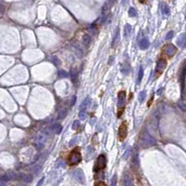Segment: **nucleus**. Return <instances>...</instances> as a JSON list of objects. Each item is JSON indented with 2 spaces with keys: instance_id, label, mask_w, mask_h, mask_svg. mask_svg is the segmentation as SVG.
I'll return each instance as SVG.
<instances>
[{
  "instance_id": "obj_29",
  "label": "nucleus",
  "mask_w": 186,
  "mask_h": 186,
  "mask_svg": "<svg viewBox=\"0 0 186 186\" xmlns=\"http://www.w3.org/2000/svg\"><path fill=\"white\" fill-rule=\"evenodd\" d=\"M115 177H117V176L114 175L113 179H112V185H115V184H117V183H115Z\"/></svg>"
},
{
  "instance_id": "obj_13",
  "label": "nucleus",
  "mask_w": 186,
  "mask_h": 186,
  "mask_svg": "<svg viewBox=\"0 0 186 186\" xmlns=\"http://www.w3.org/2000/svg\"><path fill=\"white\" fill-rule=\"evenodd\" d=\"M52 129L55 131L56 134H60L61 132V130H63V127H61V126L60 125V124H55V125L52 127Z\"/></svg>"
},
{
  "instance_id": "obj_8",
  "label": "nucleus",
  "mask_w": 186,
  "mask_h": 186,
  "mask_svg": "<svg viewBox=\"0 0 186 186\" xmlns=\"http://www.w3.org/2000/svg\"><path fill=\"white\" fill-rule=\"evenodd\" d=\"M74 177H76V179L79 181L80 183H83L85 181V175H84V173L82 172V170H80V169L74 171Z\"/></svg>"
},
{
  "instance_id": "obj_31",
  "label": "nucleus",
  "mask_w": 186,
  "mask_h": 186,
  "mask_svg": "<svg viewBox=\"0 0 186 186\" xmlns=\"http://www.w3.org/2000/svg\"><path fill=\"white\" fill-rule=\"evenodd\" d=\"M161 92H162V89H160L158 90V91H157V94L159 95V94H161Z\"/></svg>"
},
{
  "instance_id": "obj_6",
  "label": "nucleus",
  "mask_w": 186,
  "mask_h": 186,
  "mask_svg": "<svg viewBox=\"0 0 186 186\" xmlns=\"http://www.w3.org/2000/svg\"><path fill=\"white\" fill-rule=\"evenodd\" d=\"M126 97H127V92L125 90H121V91L118 92L117 95V105H118V108H122L125 105V101H126Z\"/></svg>"
},
{
  "instance_id": "obj_11",
  "label": "nucleus",
  "mask_w": 186,
  "mask_h": 186,
  "mask_svg": "<svg viewBox=\"0 0 186 186\" xmlns=\"http://www.w3.org/2000/svg\"><path fill=\"white\" fill-rule=\"evenodd\" d=\"M178 45H179L180 47L181 48H184L185 45H186V38H185V34H181L179 38H178V41H177Z\"/></svg>"
},
{
  "instance_id": "obj_15",
  "label": "nucleus",
  "mask_w": 186,
  "mask_h": 186,
  "mask_svg": "<svg viewBox=\"0 0 186 186\" xmlns=\"http://www.w3.org/2000/svg\"><path fill=\"white\" fill-rule=\"evenodd\" d=\"M142 76H143V69L142 67L140 68V71H139V74H138V79H137V83L140 84V81L142 79Z\"/></svg>"
},
{
  "instance_id": "obj_3",
  "label": "nucleus",
  "mask_w": 186,
  "mask_h": 186,
  "mask_svg": "<svg viewBox=\"0 0 186 186\" xmlns=\"http://www.w3.org/2000/svg\"><path fill=\"white\" fill-rule=\"evenodd\" d=\"M166 67H167V61H166V59L161 58V59H159V61H157V63H156V67H155L156 76H158L159 74H162L165 71Z\"/></svg>"
},
{
  "instance_id": "obj_7",
  "label": "nucleus",
  "mask_w": 186,
  "mask_h": 186,
  "mask_svg": "<svg viewBox=\"0 0 186 186\" xmlns=\"http://www.w3.org/2000/svg\"><path fill=\"white\" fill-rule=\"evenodd\" d=\"M177 48L174 46L173 44H168V46L166 47V48H165V52H166V54L169 57V58H171L175 55V53L177 52Z\"/></svg>"
},
{
  "instance_id": "obj_1",
  "label": "nucleus",
  "mask_w": 186,
  "mask_h": 186,
  "mask_svg": "<svg viewBox=\"0 0 186 186\" xmlns=\"http://www.w3.org/2000/svg\"><path fill=\"white\" fill-rule=\"evenodd\" d=\"M82 161V155L80 153L79 148L76 147L70 153L68 156V164L70 166H76Z\"/></svg>"
},
{
  "instance_id": "obj_22",
  "label": "nucleus",
  "mask_w": 186,
  "mask_h": 186,
  "mask_svg": "<svg viewBox=\"0 0 186 186\" xmlns=\"http://www.w3.org/2000/svg\"><path fill=\"white\" fill-rule=\"evenodd\" d=\"M79 126H80L79 120H76V121H74V122L73 123V129H78V127H79Z\"/></svg>"
},
{
  "instance_id": "obj_16",
  "label": "nucleus",
  "mask_w": 186,
  "mask_h": 186,
  "mask_svg": "<svg viewBox=\"0 0 186 186\" xmlns=\"http://www.w3.org/2000/svg\"><path fill=\"white\" fill-rule=\"evenodd\" d=\"M90 102V101H89V98L88 97V98H86L85 99V101L81 103V106H80V109H86L87 108V106H88V104Z\"/></svg>"
},
{
  "instance_id": "obj_5",
  "label": "nucleus",
  "mask_w": 186,
  "mask_h": 186,
  "mask_svg": "<svg viewBox=\"0 0 186 186\" xmlns=\"http://www.w3.org/2000/svg\"><path fill=\"white\" fill-rule=\"evenodd\" d=\"M155 144V140L153 139L149 134L145 133L142 135V146L143 147H149Z\"/></svg>"
},
{
  "instance_id": "obj_23",
  "label": "nucleus",
  "mask_w": 186,
  "mask_h": 186,
  "mask_svg": "<svg viewBox=\"0 0 186 186\" xmlns=\"http://www.w3.org/2000/svg\"><path fill=\"white\" fill-rule=\"evenodd\" d=\"M118 36H119V34H118V30L115 32V35H114V41L113 43H112V46H114V45L117 43V41L118 40Z\"/></svg>"
},
{
  "instance_id": "obj_12",
  "label": "nucleus",
  "mask_w": 186,
  "mask_h": 186,
  "mask_svg": "<svg viewBox=\"0 0 186 186\" xmlns=\"http://www.w3.org/2000/svg\"><path fill=\"white\" fill-rule=\"evenodd\" d=\"M90 41H91V37H90V35L88 34H85L83 35V43L85 46H89L90 44Z\"/></svg>"
},
{
  "instance_id": "obj_19",
  "label": "nucleus",
  "mask_w": 186,
  "mask_h": 186,
  "mask_svg": "<svg viewBox=\"0 0 186 186\" xmlns=\"http://www.w3.org/2000/svg\"><path fill=\"white\" fill-rule=\"evenodd\" d=\"M79 117L80 119H86L87 117V111L86 109H80V113H79Z\"/></svg>"
},
{
  "instance_id": "obj_26",
  "label": "nucleus",
  "mask_w": 186,
  "mask_h": 186,
  "mask_svg": "<svg viewBox=\"0 0 186 186\" xmlns=\"http://www.w3.org/2000/svg\"><path fill=\"white\" fill-rule=\"evenodd\" d=\"M95 185H98V186H100V185H102V186H106L107 184L105 183H102V181H98V183H95Z\"/></svg>"
},
{
  "instance_id": "obj_4",
  "label": "nucleus",
  "mask_w": 186,
  "mask_h": 186,
  "mask_svg": "<svg viewBox=\"0 0 186 186\" xmlns=\"http://www.w3.org/2000/svg\"><path fill=\"white\" fill-rule=\"evenodd\" d=\"M127 136V125L126 122H123L120 127H119V129H118V137H119V140H124Z\"/></svg>"
},
{
  "instance_id": "obj_24",
  "label": "nucleus",
  "mask_w": 186,
  "mask_h": 186,
  "mask_svg": "<svg viewBox=\"0 0 186 186\" xmlns=\"http://www.w3.org/2000/svg\"><path fill=\"white\" fill-rule=\"evenodd\" d=\"M173 35H174V32H173V31H169V32L168 33V34H167V35H166V39H170V38H172Z\"/></svg>"
},
{
  "instance_id": "obj_30",
  "label": "nucleus",
  "mask_w": 186,
  "mask_h": 186,
  "mask_svg": "<svg viewBox=\"0 0 186 186\" xmlns=\"http://www.w3.org/2000/svg\"><path fill=\"white\" fill-rule=\"evenodd\" d=\"M139 1H140V3H142V4H144V3H146V1H147V0H139Z\"/></svg>"
},
{
  "instance_id": "obj_25",
  "label": "nucleus",
  "mask_w": 186,
  "mask_h": 186,
  "mask_svg": "<svg viewBox=\"0 0 186 186\" xmlns=\"http://www.w3.org/2000/svg\"><path fill=\"white\" fill-rule=\"evenodd\" d=\"M59 74H60V77H67L68 76V74L64 71H61L59 73Z\"/></svg>"
},
{
  "instance_id": "obj_17",
  "label": "nucleus",
  "mask_w": 186,
  "mask_h": 186,
  "mask_svg": "<svg viewBox=\"0 0 186 186\" xmlns=\"http://www.w3.org/2000/svg\"><path fill=\"white\" fill-rule=\"evenodd\" d=\"M130 32H131V26L129 25V24H127V25L125 26V37L129 36Z\"/></svg>"
},
{
  "instance_id": "obj_14",
  "label": "nucleus",
  "mask_w": 186,
  "mask_h": 186,
  "mask_svg": "<svg viewBox=\"0 0 186 186\" xmlns=\"http://www.w3.org/2000/svg\"><path fill=\"white\" fill-rule=\"evenodd\" d=\"M169 12H170V10H169L168 6L167 5V4H164L163 7H162V13L167 16V15H169Z\"/></svg>"
},
{
  "instance_id": "obj_10",
  "label": "nucleus",
  "mask_w": 186,
  "mask_h": 186,
  "mask_svg": "<svg viewBox=\"0 0 186 186\" xmlns=\"http://www.w3.org/2000/svg\"><path fill=\"white\" fill-rule=\"evenodd\" d=\"M139 46H140V49H146V48H148V47L150 46V43H149L148 38H146V37L142 38V40H140V43H139Z\"/></svg>"
},
{
  "instance_id": "obj_21",
  "label": "nucleus",
  "mask_w": 186,
  "mask_h": 186,
  "mask_svg": "<svg viewBox=\"0 0 186 186\" xmlns=\"http://www.w3.org/2000/svg\"><path fill=\"white\" fill-rule=\"evenodd\" d=\"M22 180L24 181H26V183H29V181H32V176L31 175H22Z\"/></svg>"
},
{
  "instance_id": "obj_18",
  "label": "nucleus",
  "mask_w": 186,
  "mask_h": 186,
  "mask_svg": "<svg viewBox=\"0 0 186 186\" xmlns=\"http://www.w3.org/2000/svg\"><path fill=\"white\" fill-rule=\"evenodd\" d=\"M145 98H146V91L145 90H143V91H142L139 94V101L142 102L145 100Z\"/></svg>"
},
{
  "instance_id": "obj_9",
  "label": "nucleus",
  "mask_w": 186,
  "mask_h": 186,
  "mask_svg": "<svg viewBox=\"0 0 186 186\" xmlns=\"http://www.w3.org/2000/svg\"><path fill=\"white\" fill-rule=\"evenodd\" d=\"M181 93H183V99H184V82H185V66L183 65L181 74Z\"/></svg>"
},
{
  "instance_id": "obj_20",
  "label": "nucleus",
  "mask_w": 186,
  "mask_h": 186,
  "mask_svg": "<svg viewBox=\"0 0 186 186\" xmlns=\"http://www.w3.org/2000/svg\"><path fill=\"white\" fill-rule=\"evenodd\" d=\"M129 15L130 17H136V16H137V11H136L134 7H130L129 10Z\"/></svg>"
},
{
  "instance_id": "obj_2",
  "label": "nucleus",
  "mask_w": 186,
  "mask_h": 186,
  "mask_svg": "<svg viewBox=\"0 0 186 186\" xmlns=\"http://www.w3.org/2000/svg\"><path fill=\"white\" fill-rule=\"evenodd\" d=\"M106 156L104 155H100L98 156V158L96 160V163L94 165L93 171L95 173H99L100 171L103 170L106 168Z\"/></svg>"
},
{
  "instance_id": "obj_27",
  "label": "nucleus",
  "mask_w": 186,
  "mask_h": 186,
  "mask_svg": "<svg viewBox=\"0 0 186 186\" xmlns=\"http://www.w3.org/2000/svg\"><path fill=\"white\" fill-rule=\"evenodd\" d=\"M123 112H124V107H122L121 110H119V111H118V114H117V117H121L122 114H123Z\"/></svg>"
},
{
  "instance_id": "obj_28",
  "label": "nucleus",
  "mask_w": 186,
  "mask_h": 186,
  "mask_svg": "<svg viewBox=\"0 0 186 186\" xmlns=\"http://www.w3.org/2000/svg\"><path fill=\"white\" fill-rule=\"evenodd\" d=\"M76 102V96H74L73 97V99H72V102H71V106H74V102Z\"/></svg>"
}]
</instances>
